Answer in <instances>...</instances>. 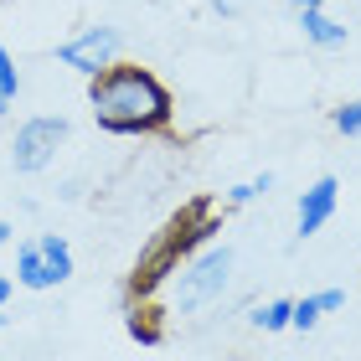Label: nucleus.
<instances>
[{
    "label": "nucleus",
    "instance_id": "nucleus-20",
    "mask_svg": "<svg viewBox=\"0 0 361 361\" xmlns=\"http://www.w3.org/2000/svg\"><path fill=\"white\" fill-rule=\"evenodd\" d=\"M11 233H16V227H11V222H0V248L11 243Z\"/></svg>",
    "mask_w": 361,
    "mask_h": 361
},
{
    "label": "nucleus",
    "instance_id": "nucleus-2",
    "mask_svg": "<svg viewBox=\"0 0 361 361\" xmlns=\"http://www.w3.org/2000/svg\"><path fill=\"white\" fill-rule=\"evenodd\" d=\"M217 233H222V222H217V207H212L207 196H196L191 207H180L176 217L166 222V233H155V243L140 253V264H135V274H129V284H124V305L155 300V289L180 269V258H191L202 243H212Z\"/></svg>",
    "mask_w": 361,
    "mask_h": 361
},
{
    "label": "nucleus",
    "instance_id": "nucleus-10",
    "mask_svg": "<svg viewBox=\"0 0 361 361\" xmlns=\"http://www.w3.org/2000/svg\"><path fill=\"white\" fill-rule=\"evenodd\" d=\"M248 325H253V331H264V336L289 331V325H294V300H264V305H253L248 310Z\"/></svg>",
    "mask_w": 361,
    "mask_h": 361
},
{
    "label": "nucleus",
    "instance_id": "nucleus-9",
    "mask_svg": "<svg viewBox=\"0 0 361 361\" xmlns=\"http://www.w3.org/2000/svg\"><path fill=\"white\" fill-rule=\"evenodd\" d=\"M346 305V289H315L305 294V300H294V325L289 331H315L325 315H336V310Z\"/></svg>",
    "mask_w": 361,
    "mask_h": 361
},
{
    "label": "nucleus",
    "instance_id": "nucleus-12",
    "mask_svg": "<svg viewBox=\"0 0 361 361\" xmlns=\"http://www.w3.org/2000/svg\"><path fill=\"white\" fill-rule=\"evenodd\" d=\"M37 243H42V253H47V264H52V274L68 284V279H73V243L62 238V233H37Z\"/></svg>",
    "mask_w": 361,
    "mask_h": 361
},
{
    "label": "nucleus",
    "instance_id": "nucleus-19",
    "mask_svg": "<svg viewBox=\"0 0 361 361\" xmlns=\"http://www.w3.org/2000/svg\"><path fill=\"white\" fill-rule=\"evenodd\" d=\"M11 104H16V98H11V93H0V119L11 114Z\"/></svg>",
    "mask_w": 361,
    "mask_h": 361
},
{
    "label": "nucleus",
    "instance_id": "nucleus-7",
    "mask_svg": "<svg viewBox=\"0 0 361 361\" xmlns=\"http://www.w3.org/2000/svg\"><path fill=\"white\" fill-rule=\"evenodd\" d=\"M16 284H21V289H37V294L62 284V279L52 274V264H47V253H42V243H37V238L16 248Z\"/></svg>",
    "mask_w": 361,
    "mask_h": 361
},
{
    "label": "nucleus",
    "instance_id": "nucleus-21",
    "mask_svg": "<svg viewBox=\"0 0 361 361\" xmlns=\"http://www.w3.org/2000/svg\"><path fill=\"white\" fill-rule=\"evenodd\" d=\"M0 331H6V310H0Z\"/></svg>",
    "mask_w": 361,
    "mask_h": 361
},
{
    "label": "nucleus",
    "instance_id": "nucleus-17",
    "mask_svg": "<svg viewBox=\"0 0 361 361\" xmlns=\"http://www.w3.org/2000/svg\"><path fill=\"white\" fill-rule=\"evenodd\" d=\"M331 0H294V11H325Z\"/></svg>",
    "mask_w": 361,
    "mask_h": 361
},
{
    "label": "nucleus",
    "instance_id": "nucleus-5",
    "mask_svg": "<svg viewBox=\"0 0 361 361\" xmlns=\"http://www.w3.org/2000/svg\"><path fill=\"white\" fill-rule=\"evenodd\" d=\"M119 47H124V31L119 26H83L78 37H68L57 47V62L62 68H73L78 78H98L104 68H114L119 62Z\"/></svg>",
    "mask_w": 361,
    "mask_h": 361
},
{
    "label": "nucleus",
    "instance_id": "nucleus-18",
    "mask_svg": "<svg viewBox=\"0 0 361 361\" xmlns=\"http://www.w3.org/2000/svg\"><path fill=\"white\" fill-rule=\"evenodd\" d=\"M212 11H217V16H233V0H212Z\"/></svg>",
    "mask_w": 361,
    "mask_h": 361
},
{
    "label": "nucleus",
    "instance_id": "nucleus-1",
    "mask_svg": "<svg viewBox=\"0 0 361 361\" xmlns=\"http://www.w3.org/2000/svg\"><path fill=\"white\" fill-rule=\"evenodd\" d=\"M88 109H93L98 129L124 135V140L160 135V129H171V119H176L171 88L160 83L150 68H140V62H114V68H104L98 78H88Z\"/></svg>",
    "mask_w": 361,
    "mask_h": 361
},
{
    "label": "nucleus",
    "instance_id": "nucleus-14",
    "mask_svg": "<svg viewBox=\"0 0 361 361\" xmlns=\"http://www.w3.org/2000/svg\"><path fill=\"white\" fill-rule=\"evenodd\" d=\"M331 124H336L346 140H356V135H361V98H346V104L331 114Z\"/></svg>",
    "mask_w": 361,
    "mask_h": 361
},
{
    "label": "nucleus",
    "instance_id": "nucleus-6",
    "mask_svg": "<svg viewBox=\"0 0 361 361\" xmlns=\"http://www.w3.org/2000/svg\"><path fill=\"white\" fill-rule=\"evenodd\" d=\"M336 207H341V180H336V176L310 180V186L300 191V207H294V233H300V238H315L320 227L336 217Z\"/></svg>",
    "mask_w": 361,
    "mask_h": 361
},
{
    "label": "nucleus",
    "instance_id": "nucleus-4",
    "mask_svg": "<svg viewBox=\"0 0 361 361\" xmlns=\"http://www.w3.org/2000/svg\"><path fill=\"white\" fill-rule=\"evenodd\" d=\"M68 135H73V124L62 119V114H37V119L16 124V135H11V166H16V176L52 171V160H57L62 145H68Z\"/></svg>",
    "mask_w": 361,
    "mask_h": 361
},
{
    "label": "nucleus",
    "instance_id": "nucleus-15",
    "mask_svg": "<svg viewBox=\"0 0 361 361\" xmlns=\"http://www.w3.org/2000/svg\"><path fill=\"white\" fill-rule=\"evenodd\" d=\"M0 93H21V73H16V57L6 52V47H0Z\"/></svg>",
    "mask_w": 361,
    "mask_h": 361
},
{
    "label": "nucleus",
    "instance_id": "nucleus-3",
    "mask_svg": "<svg viewBox=\"0 0 361 361\" xmlns=\"http://www.w3.org/2000/svg\"><path fill=\"white\" fill-rule=\"evenodd\" d=\"M233 264H238V253L227 248V243H217V238L202 243V248L191 258H180V269L155 289L160 315L166 320H196V315H207V310H217L227 300V289H233Z\"/></svg>",
    "mask_w": 361,
    "mask_h": 361
},
{
    "label": "nucleus",
    "instance_id": "nucleus-13",
    "mask_svg": "<svg viewBox=\"0 0 361 361\" xmlns=\"http://www.w3.org/2000/svg\"><path fill=\"white\" fill-rule=\"evenodd\" d=\"M129 336L135 341H145V346H155L160 336V310H150V300H140V305H129Z\"/></svg>",
    "mask_w": 361,
    "mask_h": 361
},
{
    "label": "nucleus",
    "instance_id": "nucleus-11",
    "mask_svg": "<svg viewBox=\"0 0 361 361\" xmlns=\"http://www.w3.org/2000/svg\"><path fill=\"white\" fill-rule=\"evenodd\" d=\"M269 191H274V171L253 176V180H238V186L222 191V212H238V207H248V202H258V196H269Z\"/></svg>",
    "mask_w": 361,
    "mask_h": 361
},
{
    "label": "nucleus",
    "instance_id": "nucleus-8",
    "mask_svg": "<svg viewBox=\"0 0 361 361\" xmlns=\"http://www.w3.org/2000/svg\"><path fill=\"white\" fill-rule=\"evenodd\" d=\"M294 16H300L305 42L320 47V52H336V47H346V37H351V26H341L336 16H325V11H294Z\"/></svg>",
    "mask_w": 361,
    "mask_h": 361
},
{
    "label": "nucleus",
    "instance_id": "nucleus-16",
    "mask_svg": "<svg viewBox=\"0 0 361 361\" xmlns=\"http://www.w3.org/2000/svg\"><path fill=\"white\" fill-rule=\"evenodd\" d=\"M11 294H16V279H11V274H0V310L11 305Z\"/></svg>",
    "mask_w": 361,
    "mask_h": 361
}]
</instances>
